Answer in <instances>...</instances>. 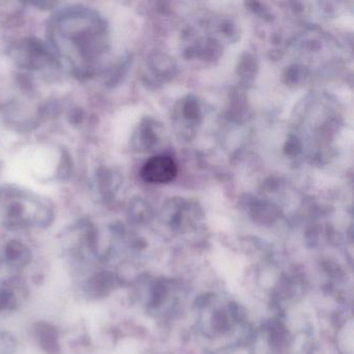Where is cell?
Instances as JSON below:
<instances>
[{"label":"cell","mask_w":354,"mask_h":354,"mask_svg":"<svg viewBox=\"0 0 354 354\" xmlns=\"http://www.w3.org/2000/svg\"><path fill=\"white\" fill-rule=\"evenodd\" d=\"M353 335L352 315L339 317L333 337V345L337 354H353Z\"/></svg>","instance_id":"cell-4"},{"label":"cell","mask_w":354,"mask_h":354,"mask_svg":"<svg viewBox=\"0 0 354 354\" xmlns=\"http://www.w3.org/2000/svg\"><path fill=\"white\" fill-rule=\"evenodd\" d=\"M51 37L57 53L72 69L84 75L97 69L101 28L94 12L66 10L55 16Z\"/></svg>","instance_id":"cell-1"},{"label":"cell","mask_w":354,"mask_h":354,"mask_svg":"<svg viewBox=\"0 0 354 354\" xmlns=\"http://www.w3.org/2000/svg\"><path fill=\"white\" fill-rule=\"evenodd\" d=\"M142 178L149 183L165 184L178 175V165L169 156H155L149 159L142 169Z\"/></svg>","instance_id":"cell-3"},{"label":"cell","mask_w":354,"mask_h":354,"mask_svg":"<svg viewBox=\"0 0 354 354\" xmlns=\"http://www.w3.org/2000/svg\"><path fill=\"white\" fill-rule=\"evenodd\" d=\"M53 207L41 198L15 190L0 192V219L12 231L45 229L53 223Z\"/></svg>","instance_id":"cell-2"}]
</instances>
